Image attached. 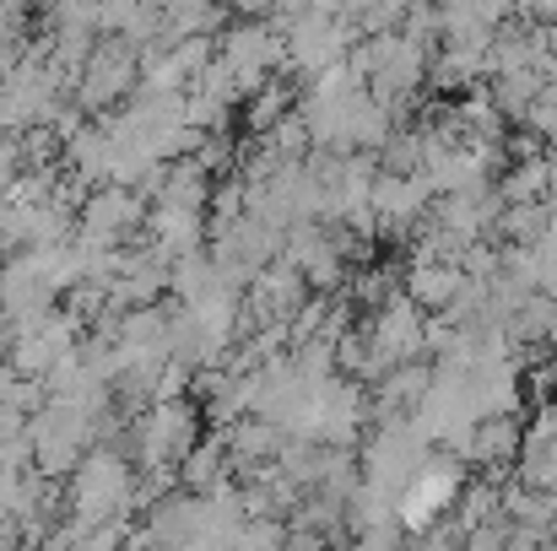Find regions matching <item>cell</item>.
<instances>
[{"mask_svg":"<svg viewBox=\"0 0 557 551\" xmlns=\"http://www.w3.org/2000/svg\"><path fill=\"white\" fill-rule=\"evenodd\" d=\"M125 492H131V476H125V465H114L109 454L87 460L82 476H76V509H82V519H109V514L125 503Z\"/></svg>","mask_w":557,"mask_h":551,"instance_id":"1","label":"cell"},{"mask_svg":"<svg viewBox=\"0 0 557 551\" xmlns=\"http://www.w3.org/2000/svg\"><path fill=\"white\" fill-rule=\"evenodd\" d=\"M189 411L185 405H158L152 416H147V433H141V443H147V460H174V454H185L189 449Z\"/></svg>","mask_w":557,"mask_h":551,"instance_id":"2","label":"cell"}]
</instances>
